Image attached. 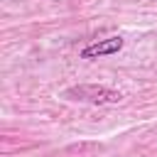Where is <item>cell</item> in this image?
<instances>
[{"label": "cell", "instance_id": "1", "mask_svg": "<svg viewBox=\"0 0 157 157\" xmlns=\"http://www.w3.org/2000/svg\"><path fill=\"white\" fill-rule=\"evenodd\" d=\"M64 98L69 101H81V103H93V105H108V103H120L123 93L113 91L108 86H96V83H81L71 86L64 91Z\"/></svg>", "mask_w": 157, "mask_h": 157}, {"label": "cell", "instance_id": "2", "mask_svg": "<svg viewBox=\"0 0 157 157\" xmlns=\"http://www.w3.org/2000/svg\"><path fill=\"white\" fill-rule=\"evenodd\" d=\"M125 39L123 37H108V39H101V42H93L88 47L81 49V59H98V56H108V54H118L123 49Z\"/></svg>", "mask_w": 157, "mask_h": 157}]
</instances>
